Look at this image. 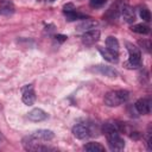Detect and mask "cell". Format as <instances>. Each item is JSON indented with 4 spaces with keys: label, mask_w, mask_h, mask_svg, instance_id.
<instances>
[{
    "label": "cell",
    "mask_w": 152,
    "mask_h": 152,
    "mask_svg": "<svg viewBox=\"0 0 152 152\" xmlns=\"http://www.w3.org/2000/svg\"><path fill=\"white\" fill-rule=\"evenodd\" d=\"M102 132L104 133L108 145L110 147V150L113 151H121L125 147V141L122 139V137L120 135V132L118 129L116 124H110V122H106L102 126Z\"/></svg>",
    "instance_id": "6da1fadb"
},
{
    "label": "cell",
    "mask_w": 152,
    "mask_h": 152,
    "mask_svg": "<svg viewBox=\"0 0 152 152\" xmlns=\"http://www.w3.org/2000/svg\"><path fill=\"white\" fill-rule=\"evenodd\" d=\"M129 97V93L127 90H124V89H120V90H112V91H108L104 97H103V101L104 103L108 106V107H118L120 106L121 103L126 102Z\"/></svg>",
    "instance_id": "7a4b0ae2"
},
{
    "label": "cell",
    "mask_w": 152,
    "mask_h": 152,
    "mask_svg": "<svg viewBox=\"0 0 152 152\" xmlns=\"http://www.w3.org/2000/svg\"><path fill=\"white\" fill-rule=\"evenodd\" d=\"M126 46L129 53V58L125 63V66L128 69H138L141 64V53H140L139 48H137L135 45L131 43H126Z\"/></svg>",
    "instance_id": "3957f363"
},
{
    "label": "cell",
    "mask_w": 152,
    "mask_h": 152,
    "mask_svg": "<svg viewBox=\"0 0 152 152\" xmlns=\"http://www.w3.org/2000/svg\"><path fill=\"white\" fill-rule=\"evenodd\" d=\"M91 132L93 131L88 124H77L72 127V134L77 139H86V138L93 135Z\"/></svg>",
    "instance_id": "277c9868"
},
{
    "label": "cell",
    "mask_w": 152,
    "mask_h": 152,
    "mask_svg": "<svg viewBox=\"0 0 152 152\" xmlns=\"http://www.w3.org/2000/svg\"><path fill=\"white\" fill-rule=\"evenodd\" d=\"M21 91H23V95H21L23 102L26 106H32L34 103V101H36V93L33 90V87L31 84L25 86V87H23Z\"/></svg>",
    "instance_id": "5b68a950"
},
{
    "label": "cell",
    "mask_w": 152,
    "mask_h": 152,
    "mask_svg": "<svg viewBox=\"0 0 152 152\" xmlns=\"http://www.w3.org/2000/svg\"><path fill=\"white\" fill-rule=\"evenodd\" d=\"M100 39V31L99 30H90L87 32H83L82 34V42L86 45H93Z\"/></svg>",
    "instance_id": "8992f818"
},
{
    "label": "cell",
    "mask_w": 152,
    "mask_h": 152,
    "mask_svg": "<svg viewBox=\"0 0 152 152\" xmlns=\"http://www.w3.org/2000/svg\"><path fill=\"white\" fill-rule=\"evenodd\" d=\"M34 139H37L38 141H50L53 139L55 134L50 129H37L31 134Z\"/></svg>",
    "instance_id": "52a82bcc"
},
{
    "label": "cell",
    "mask_w": 152,
    "mask_h": 152,
    "mask_svg": "<svg viewBox=\"0 0 152 152\" xmlns=\"http://www.w3.org/2000/svg\"><path fill=\"white\" fill-rule=\"evenodd\" d=\"M93 70L96 71V72H99V74H101V75H103V76L112 77V78H114V77L118 76V71L114 68L109 66V65H102V64H100V65L94 66Z\"/></svg>",
    "instance_id": "ba28073f"
},
{
    "label": "cell",
    "mask_w": 152,
    "mask_h": 152,
    "mask_svg": "<svg viewBox=\"0 0 152 152\" xmlns=\"http://www.w3.org/2000/svg\"><path fill=\"white\" fill-rule=\"evenodd\" d=\"M134 107L138 110V113H140V114H144V115L150 114V112H151V101H150V99H139L135 102Z\"/></svg>",
    "instance_id": "9c48e42d"
},
{
    "label": "cell",
    "mask_w": 152,
    "mask_h": 152,
    "mask_svg": "<svg viewBox=\"0 0 152 152\" xmlns=\"http://www.w3.org/2000/svg\"><path fill=\"white\" fill-rule=\"evenodd\" d=\"M27 118H28L31 121L39 122V121H44V120L48 119V113L44 112V110L40 109V108H34V109H32L31 112H28Z\"/></svg>",
    "instance_id": "30bf717a"
},
{
    "label": "cell",
    "mask_w": 152,
    "mask_h": 152,
    "mask_svg": "<svg viewBox=\"0 0 152 152\" xmlns=\"http://www.w3.org/2000/svg\"><path fill=\"white\" fill-rule=\"evenodd\" d=\"M120 13L122 15V19L127 23V24H133L134 20H135V14L132 10L131 6L128 5H122L121 6V10H120Z\"/></svg>",
    "instance_id": "8fae6325"
},
{
    "label": "cell",
    "mask_w": 152,
    "mask_h": 152,
    "mask_svg": "<svg viewBox=\"0 0 152 152\" xmlns=\"http://www.w3.org/2000/svg\"><path fill=\"white\" fill-rule=\"evenodd\" d=\"M97 21L94 20V19H84L83 21H81L77 26H76V30L78 32H87V31H90V30H94L96 26H97Z\"/></svg>",
    "instance_id": "7c38bea8"
},
{
    "label": "cell",
    "mask_w": 152,
    "mask_h": 152,
    "mask_svg": "<svg viewBox=\"0 0 152 152\" xmlns=\"http://www.w3.org/2000/svg\"><path fill=\"white\" fill-rule=\"evenodd\" d=\"M15 11V7L11 0H0V14L11 15Z\"/></svg>",
    "instance_id": "4fadbf2b"
},
{
    "label": "cell",
    "mask_w": 152,
    "mask_h": 152,
    "mask_svg": "<svg viewBox=\"0 0 152 152\" xmlns=\"http://www.w3.org/2000/svg\"><path fill=\"white\" fill-rule=\"evenodd\" d=\"M99 50V52L101 53V56L106 59V61H108V62H110V63H116L118 61H119V53H116V52H113V51H110V50H108L107 48H99L97 49Z\"/></svg>",
    "instance_id": "5bb4252c"
},
{
    "label": "cell",
    "mask_w": 152,
    "mask_h": 152,
    "mask_svg": "<svg viewBox=\"0 0 152 152\" xmlns=\"http://www.w3.org/2000/svg\"><path fill=\"white\" fill-rule=\"evenodd\" d=\"M106 46H107L108 50L119 53V48H120V45H119V42H118V39H116L115 37L109 36V37L106 39Z\"/></svg>",
    "instance_id": "9a60e30c"
},
{
    "label": "cell",
    "mask_w": 152,
    "mask_h": 152,
    "mask_svg": "<svg viewBox=\"0 0 152 152\" xmlns=\"http://www.w3.org/2000/svg\"><path fill=\"white\" fill-rule=\"evenodd\" d=\"M120 10H121V7H119L118 5H113L107 11V13L103 15V18H107L108 20H115L120 14Z\"/></svg>",
    "instance_id": "2e32d148"
},
{
    "label": "cell",
    "mask_w": 152,
    "mask_h": 152,
    "mask_svg": "<svg viewBox=\"0 0 152 152\" xmlns=\"http://www.w3.org/2000/svg\"><path fill=\"white\" fill-rule=\"evenodd\" d=\"M84 150L88 152H103L104 151V146L101 145L100 142L96 141H91L84 145Z\"/></svg>",
    "instance_id": "e0dca14e"
},
{
    "label": "cell",
    "mask_w": 152,
    "mask_h": 152,
    "mask_svg": "<svg viewBox=\"0 0 152 152\" xmlns=\"http://www.w3.org/2000/svg\"><path fill=\"white\" fill-rule=\"evenodd\" d=\"M65 18L68 21H74V20H78V19H87V15L86 14H82L80 12H76L75 10L74 11H70V12H65Z\"/></svg>",
    "instance_id": "ac0fdd59"
},
{
    "label": "cell",
    "mask_w": 152,
    "mask_h": 152,
    "mask_svg": "<svg viewBox=\"0 0 152 152\" xmlns=\"http://www.w3.org/2000/svg\"><path fill=\"white\" fill-rule=\"evenodd\" d=\"M131 30L139 34H147L150 32V26H147L146 24H135V25H132Z\"/></svg>",
    "instance_id": "d6986e66"
},
{
    "label": "cell",
    "mask_w": 152,
    "mask_h": 152,
    "mask_svg": "<svg viewBox=\"0 0 152 152\" xmlns=\"http://www.w3.org/2000/svg\"><path fill=\"white\" fill-rule=\"evenodd\" d=\"M139 14H140V18H141L144 21H147V23H148V21L151 20V13H150V11H148L146 7L140 8Z\"/></svg>",
    "instance_id": "ffe728a7"
},
{
    "label": "cell",
    "mask_w": 152,
    "mask_h": 152,
    "mask_svg": "<svg viewBox=\"0 0 152 152\" xmlns=\"http://www.w3.org/2000/svg\"><path fill=\"white\" fill-rule=\"evenodd\" d=\"M89 2H90V6L91 7L99 8V7H102L107 2V0H89Z\"/></svg>",
    "instance_id": "44dd1931"
},
{
    "label": "cell",
    "mask_w": 152,
    "mask_h": 152,
    "mask_svg": "<svg viewBox=\"0 0 152 152\" xmlns=\"http://www.w3.org/2000/svg\"><path fill=\"white\" fill-rule=\"evenodd\" d=\"M139 45H140L142 49H145L147 52L151 51V42H150V40H145V39L139 40Z\"/></svg>",
    "instance_id": "7402d4cb"
},
{
    "label": "cell",
    "mask_w": 152,
    "mask_h": 152,
    "mask_svg": "<svg viewBox=\"0 0 152 152\" xmlns=\"http://www.w3.org/2000/svg\"><path fill=\"white\" fill-rule=\"evenodd\" d=\"M74 10H75V7H74L72 4H66V5H64V7H63V12H64V13H65V12L74 11Z\"/></svg>",
    "instance_id": "603a6c76"
},
{
    "label": "cell",
    "mask_w": 152,
    "mask_h": 152,
    "mask_svg": "<svg viewBox=\"0 0 152 152\" xmlns=\"http://www.w3.org/2000/svg\"><path fill=\"white\" fill-rule=\"evenodd\" d=\"M55 38H56V40L57 42H59V43H63V42H65L66 40V36H64V34H56L55 36Z\"/></svg>",
    "instance_id": "cb8c5ba5"
},
{
    "label": "cell",
    "mask_w": 152,
    "mask_h": 152,
    "mask_svg": "<svg viewBox=\"0 0 152 152\" xmlns=\"http://www.w3.org/2000/svg\"><path fill=\"white\" fill-rule=\"evenodd\" d=\"M2 140H4V137H2V133H1V132H0V142H1V141H2Z\"/></svg>",
    "instance_id": "d4e9b609"
},
{
    "label": "cell",
    "mask_w": 152,
    "mask_h": 152,
    "mask_svg": "<svg viewBox=\"0 0 152 152\" xmlns=\"http://www.w3.org/2000/svg\"><path fill=\"white\" fill-rule=\"evenodd\" d=\"M50 1H55V0H50Z\"/></svg>",
    "instance_id": "484cf974"
}]
</instances>
